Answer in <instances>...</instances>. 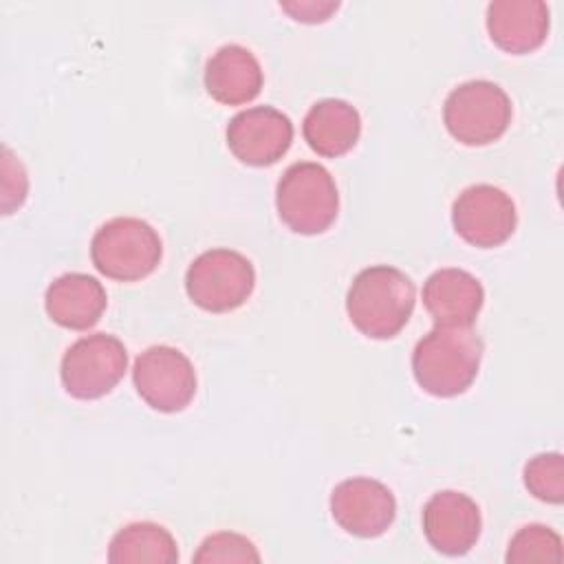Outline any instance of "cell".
Returning a JSON list of instances; mask_svg holds the SVG:
<instances>
[{"label": "cell", "mask_w": 564, "mask_h": 564, "mask_svg": "<svg viewBox=\"0 0 564 564\" xmlns=\"http://www.w3.org/2000/svg\"><path fill=\"white\" fill-rule=\"evenodd\" d=\"M414 302V282L401 269L375 264L355 275L346 295V311L361 335L390 339L408 324Z\"/></svg>", "instance_id": "obj_1"}, {"label": "cell", "mask_w": 564, "mask_h": 564, "mask_svg": "<svg viewBox=\"0 0 564 564\" xmlns=\"http://www.w3.org/2000/svg\"><path fill=\"white\" fill-rule=\"evenodd\" d=\"M482 339L469 326H434L412 352L416 383L434 397L463 394L476 379Z\"/></svg>", "instance_id": "obj_2"}, {"label": "cell", "mask_w": 564, "mask_h": 564, "mask_svg": "<svg viewBox=\"0 0 564 564\" xmlns=\"http://www.w3.org/2000/svg\"><path fill=\"white\" fill-rule=\"evenodd\" d=\"M275 207L280 220L295 234L326 231L339 212V194L330 172L311 161L289 165L278 181Z\"/></svg>", "instance_id": "obj_3"}, {"label": "cell", "mask_w": 564, "mask_h": 564, "mask_svg": "<svg viewBox=\"0 0 564 564\" xmlns=\"http://www.w3.org/2000/svg\"><path fill=\"white\" fill-rule=\"evenodd\" d=\"M163 256L161 238L152 225L132 216L106 220L90 240L95 269L119 282H134L150 275Z\"/></svg>", "instance_id": "obj_4"}, {"label": "cell", "mask_w": 564, "mask_h": 564, "mask_svg": "<svg viewBox=\"0 0 564 564\" xmlns=\"http://www.w3.org/2000/svg\"><path fill=\"white\" fill-rule=\"evenodd\" d=\"M447 132L465 145H487L511 123V99L494 82L471 79L456 86L443 106Z\"/></svg>", "instance_id": "obj_5"}, {"label": "cell", "mask_w": 564, "mask_h": 564, "mask_svg": "<svg viewBox=\"0 0 564 564\" xmlns=\"http://www.w3.org/2000/svg\"><path fill=\"white\" fill-rule=\"evenodd\" d=\"M253 286V264L242 253L223 247L203 251L185 273L189 300L209 313H227L242 306Z\"/></svg>", "instance_id": "obj_6"}, {"label": "cell", "mask_w": 564, "mask_h": 564, "mask_svg": "<svg viewBox=\"0 0 564 564\" xmlns=\"http://www.w3.org/2000/svg\"><path fill=\"white\" fill-rule=\"evenodd\" d=\"M126 346L108 333H95L70 344L62 357L64 390L82 401L108 394L126 375Z\"/></svg>", "instance_id": "obj_7"}, {"label": "cell", "mask_w": 564, "mask_h": 564, "mask_svg": "<svg viewBox=\"0 0 564 564\" xmlns=\"http://www.w3.org/2000/svg\"><path fill=\"white\" fill-rule=\"evenodd\" d=\"M132 381L139 397L159 412H181L196 394L192 361L172 346H150L132 366Z\"/></svg>", "instance_id": "obj_8"}, {"label": "cell", "mask_w": 564, "mask_h": 564, "mask_svg": "<svg viewBox=\"0 0 564 564\" xmlns=\"http://www.w3.org/2000/svg\"><path fill=\"white\" fill-rule=\"evenodd\" d=\"M456 234L480 249H491L511 238L516 231V205L500 187L478 183L458 194L452 207Z\"/></svg>", "instance_id": "obj_9"}, {"label": "cell", "mask_w": 564, "mask_h": 564, "mask_svg": "<svg viewBox=\"0 0 564 564\" xmlns=\"http://www.w3.org/2000/svg\"><path fill=\"white\" fill-rule=\"evenodd\" d=\"M293 141L291 119L271 106H253L238 112L227 126V145L231 154L253 167L280 161Z\"/></svg>", "instance_id": "obj_10"}, {"label": "cell", "mask_w": 564, "mask_h": 564, "mask_svg": "<svg viewBox=\"0 0 564 564\" xmlns=\"http://www.w3.org/2000/svg\"><path fill=\"white\" fill-rule=\"evenodd\" d=\"M330 513L350 535L377 538L390 529L397 516L392 491L375 478H348L330 494Z\"/></svg>", "instance_id": "obj_11"}, {"label": "cell", "mask_w": 564, "mask_h": 564, "mask_svg": "<svg viewBox=\"0 0 564 564\" xmlns=\"http://www.w3.org/2000/svg\"><path fill=\"white\" fill-rule=\"evenodd\" d=\"M480 509L460 491H438L423 507V533L443 555H465L480 535Z\"/></svg>", "instance_id": "obj_12"}, {"label": "cell", "mask_w": 564, "mask_h": 564, "mask_svg": "<svg viewBox=\"0 0 564 564\" xmlns=\"http://www.w3.org/2000/svg\"><path fill=\"white\" fill-rule=\"evenodd\" d=\"M482 302V284L465 269H438L423 284V306L436 326H471Z\"/></svg>", "instance_id": "obj_13"}, {"label": "cell", "mask_w": 564, "mask_h": 564, "mask_svg": "<svg viewBox=\"0 0 564 564\" xmlns=\"http://www.w3.org/2000/svg\"><path fill=\"white\" fill-rule=\"evenodd\" d=\"M487 31L498 48L531 53L549 35V7L540 0H494L487 7Z\"/></svg>", "instance_id": "obj_14"}, {"label": "cell", "mask_w": 564, "mask_h": 564, "mask_svg": "<svg viewBox=\"0 0 564 564\" xmlns=\"http://www.w3.org/2000/svg\"><path fill=\"white\" fill-rule=\"evenodd\" d=\"M262 82L260 62L240 44H225L207 59L205 88L218 104L242 106L260 95Z\"/></svg>", "instance_id": "obj_15"}, {"label": "cell", "mask_w": 564, "mask_h": 564, "mask_svg": "<svg viewBox=\"0 0 564 564\" xmlns=\"http://www.w3.org/2000/svg\"><path fill=\"white\" fill-rule=\"evenodd\" d=\"M106 304V289L88 273H64L48 284L44 295L48 317L70 330L95 326L101 319Z\"/></svg>", "instance_id": "obj_16"}, {"label": "cell", "mask_w": 564, "mask_h": 564, "mask_svg": "<svg viewBox=\"0 0 564 564\" xmlns=\"http://www.w3.org/2000/svg\"><path fill=\"white\" fill-rule=\"evenodd\" d=\"M302 132L306 143L319 156H341L355 148L361 134V117L344 99H322L304 117Z\"/></svg>", "instance_id": "obj_17"}, {"label": "cell", "mask_w": 564, "mask_h": 564, "mask_svg": "<svg viewBox=\"0 0 564 564\" xmlns=\"http://www.w3.org/2000/svg\"><path fill=\"white\" fill-rule=\"evenodd\" d=\"M112 564H174L178 549L172 533L154 522H132L119 529L108 546Z\"/></svg>", "instance_id": "obj_18"}, {"label": "cell", "mask_w": 564, "mask_h": 564, "mask_svg": "<svg viewBox=\"0 0 564 564\" xmlns=\"http://www.w3.org/2000/svg\"><path fill=\"white\" fill-rule=\"evenodd\" d=\"M562 538L544 524H527L511 538L505 560L509 564L527 562H562Z\"/></svg>", "instance_id": "obj_19"}, {"label": "cell", "mask_w": 564, "mask_h": 564, "mask_svg": "<svg viewBox=\"0 0 564 564\" xmlns=\"http://www.w3.org/2000/svg\"><path fill=\"white\" fill-rule=\"evenodd\" d=\"M524 487L544 502L560 505L564 500V460L557 452L533 456L522 471Z\"/></svg>", "instance_id": "obj_20"}, {"label": "cell", "mask_w": 564, "mask_h": 564, "mask_svg": "<svg viewBox=\"0 0 564 564\" xmlns=\"http://www.w3.org/2000/svg\"><path fill=\"white\" fill-rule=\"evenodd\" d=\"M194 562H260V553L245 535L220 531L203 540Z\"/></svg>", "instance_id": "obj_21"}, {"label": "cell", "mask_w": 564, "mask_h": 564, "mask_svg": "<svg viewBox=\"0 0 564 564\" xmlns=\"http://www.w3.org/2000/svg\"><path fill=\"white\" fill-rule=\"evenodd\" d=\"M280 7L300 22H324L339 4L337 2H284Z\"/></svg>", "instance_id": "obj_22"}]
</instances>
